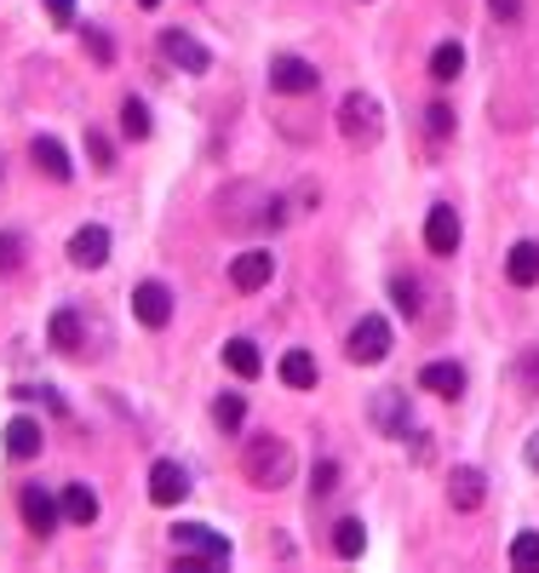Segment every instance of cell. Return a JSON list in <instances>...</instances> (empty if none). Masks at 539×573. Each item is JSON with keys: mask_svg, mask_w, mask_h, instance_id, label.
Segmentation results:
<instances>
[{"mask_svg": "<svg viewBox=\"0 0 539 573\" xmlns=\"http://www.w3.org/2000/svg\"><path fill=\"white\" fill-rule=\"evenodd\" d=\"M242 464H247L253 487H282V482L293 476V454H287V442H282V436H247Z\"/></svg>", "mask_w": 539, "mask_h": 573, "instance_id": "1", "label": "cell"}, {"mask_svg": "<svg viewBox=\"0 0 539 573\" xmlns=\"http://www.w3.org/2000/svg\"><path fill=\"white\" fill-rule=\"evenodd\" d=\"M345 356H350L356 367H378V361L390 356V321H385V316H362V321L350 327Z\"/></svg>", "mask_w": 539, "mask_h": 573, "instance_id": "2", "label": "cell"}, {"mask_svg": "<svg viewBox=\"0 0 539 573\" xmlns=\"http://www.w3.org/2000/svg\"><path fill=\"white\" fill-rule=\"evenodd\" d=\"M270 87L275 92H287V98H305V92H316V87H322V69H316L310 64V58H275V64H270Z\"/></svg>", "mask_w": 539, "mask_h": 573, "instance_id": "3", "label": "cell"}, {"mask_svg": "<svg viewBox=\"0 0 539 573\" xmlns=\"http://www.w3.org/2000/svg\"><path fill=\"white\" fill-rule=\"evenodd\" d=\"M338 132H345L350 143H373L378 138V104L368 92H350L345 104H338Z\"/></svg>", "mask_w": 539, "mask_h": 573, "instance_id": "4", "label": "cell"}, {"mask_svg": "<svg viewBox=\"0 0 539 573\" xmlns=\"http://www.w3.org/2000/svg\"><path fill=\"white\" fill-rule=\"evenodd\" d=\"M172 550H190V557H207V562H230V539L213 534L207 522H178L172 527Z\"/></svg>", "mask_w": 539, "mask_h": 573, "instance_id": "5", "label": "cell"}, {"mask_svg": "<svg viewBox=\"0 0 539 573\" xmlns=\"http://www.w3.org/2000/svg\"><path fill=\"white\" fill-rule=\"evenodd\" d=\"M162 52H167V64H178L184 75H207L213 69V52L190 29H162Z\"/></svg>", "mask_w": 539, "mask_h": 573, "instance_id": "6", "label": "cell"}, {"mask_svg": "<svg viewBox=\"0 0 539 573\" xmlns=\"http://www.w3.org/2000/svg\"><path fill=\"white\" fill-rule=\"evenodd\" d=\"M459 235H465V224H459V213L448 207V201H436L431 218H425V247L436 258H453L459 253Z\"/></svg>", "mask_w": 539, "mask_h": 573, "instance_id": "7", "label": "cell"}, {"mask_svg": "<svg viewBox=\"0 0 539 573\" xmlns=\"http://www.w3.org/2000/svg\"><path fill=\"white\" fill-rule=\"evenodd\" d=\"M17 510H24V527H29V534H41V539L52 534L57 522H64V510H57V499L47 494V487H35V482L24 487V494H17Z\"/></svg>", "mask_w": 539, "mask_h": 573, "instance_id": "8", "label": "cell"}, {"mask_svg": "<svg viewBox=\"0 0 539 573\" xmlns=\"http://www.w3.org/2000/svg\"><path fill=\"white\" fill-rule=\"evenodd\" d=\"M270 276H275V253L270 247H247V253H235V264H230V281L242 286V293L270 286Z\"/></svg>", "mask_w": 539, "mask_h": 573, "instance_id": "9", "label": "cell"}, {"mask_svg": "<svg viewBox=\"0 0 539 573\" xmlns=\"http://www.w3.org/2000/svg\"><path fill=\"white\" fill-rule=\"evenodd\" d=\"M483 499H488V476H483V470H471V464H459L448 476V505L453 510H483Z\"/></svg>", "mask_w": 539, "mask_h": 573, "instance_id": "10", "label": "cell"}, {"mask_svg": "<svg viewBox=\"0 0 539 573\" xmlns=\"http://www.w3.org/2000/svg\"><path fill=\"white\" fill-rule=\"evenodd\" d=\"M132 316L144 321V327H167V321H172V293H167L162 281H144V286L132 293Z\"/></svg>", "mask_w": 539, "mask_h": 573, "instance_id": "11", "label": "cell"}, {"mask_svg": "<svg viewBox=\"0 0 539 573\" xmlns=\"http://www.w3.org/2000/svg\"><path fill=\"white\" fill-rule=\"evenodd\" d=\"M104 258H110V230H104V224H87V230L69 235V264H81V270H98Z\"/></svg>", "mask_w": 539, "mask_h": 573, "instance_id": "12", "label": "cell"}, {"mask_svg": "<svg viewBox=\"0 0 539 573\" xmlns=\"http://www.w3.org/2000/svg\"><path fill=\"white\" fill-rule=\"evenodd\" d=\"M184 494H190V476H184V464H178V459H162L150 470V499L155 505H178Z\"/></svg>", "mask_w": 539, "mask_h": 573, "instance_id": "13", "label": "cell"}, {"mask_svg": "<svg viewBox=\"0 0 539 573\" xmlns=\"http://www.w3.org/2000/svg\"><path fill=\"white\" fill-rule=\"evenodd\" d=\"M373 424L385 430V436H408V391H378L373 396Z\"/></svg>", "mask_w": 539, "mask_h": 573, "instance_id": "14", "label": "cell"}, {"mask_svg": "<svg viewBox=\"0 0 539 573\" xmlns=\"http://www.w3.org/2000/svg\"><path fill=\"white\" fill-rule=\"evenodd\" d=\"M29 161H35L47 178H57V183L75 178V161H69V150H64L57 138H35V143H29Z\"/></svg>", "mask_w": 539, "mask_h": 573, "instance_id": "15", "label": "cell"}, {"mask_svg": "<svg viewBox=\"0 0 539 573\" xmlns=\"http://www.w3.org/2000/svg\"><path fill=\"white\" fill-rule=\"evenodd\" d=\"M41 442H47V430H41V419L17 413V419L7 424V454H12V459H35V454H41Z\"/></svg>", "mask_w": 539, "mask_h": 573, "instance_id": "16", "label": "cell"}, {"mask_svg": "<svg viewBox=\"0 0 539 573\" xmlns=\"http://www.w3.org/2000/svg\"><path fill=\"white\" fill-rule=\"evenodd\" d=\"M57 510H64V522H75V527H92L98 522V494L87 482H69L64 494H57Z\"/></svg>", "mask_w": 539, "mask_h": 573, "instance_id": "17", "label": "cell"}, {"mask_svg": "<svg viewBox=\"0 0 539 573\" xmlns=\"http://www.w3.org/2000/svg\"><path fill=\"white\" fill-rule=\"evenodd\" d=\"M419 391H431V396H459V391H465V367H459V361H431L425 373H419Z\"/></svg>", "mask_w": 539, "mask_h": 573, "instance_id": "18", "label": "cell"}, {"mask_svg": "<svg viewBox=\"0 0 539 573\" xmlns=\"http://www.w3.org/2000/svg\"><path fill=\"white\" fill-rule=\"evenodd\" d=\"M505 276H511V286H534L539 281V241H516L511 258H505Z\"/></svg>", "mask_w": 539, "mask_h": 573, "instance_id": "19", "label": "cell"}, {"mask_svg": "<svg viewBox=\"0 0 539 573\" xmlns=\"http://www.w3.org/2000/svg\"><path fill=\"white\" fill-rule=\"evenodd\" d=\"M224 361H230L235 379H258V373H265V356H258L253 339H230V344H224Z\"/></svg>", "mask_w": 539, "mask_h": 573, "instance_id": "20", "label": "cell"}, {"mask_svg": "<svg viewBox=\"0 0 539 573\" xmlns=\"http://www.w3.org/2000/svg\"><path fill=\"white\" fill-rule=\"evenodd\" d=\"M282 384H293V391H316V356L310 351H287L282 356Z\"/></svg>", "mask_w": 539, "mask_h": 573, "instance_id": "21", "label": "cell"}, {"mask_svg": "<svg viewBox=\"0 0 539 573\" xmlns=\"http://www.w3.org/2000/svg\"><path fill=\"white\" fill-rule=\"evenodd\" d=\"M47 339H52V351H75V344H81V316H75V310H57L52 316V327H47Z\"/></svg>", "mask_w": 539, "mask_h": 573, "instance_id": "22", "label": "cell"}, {"mask_svg": "<svg viewBox=\"0 0 539 573\" xmlns=\"http://www.w3.org/2000/svg\"><path fill=\"white\" fill-rule=\"evenodd\" d=\"M362 545H368V527L356 522V517H345V522L333 527V550H338L345 562H350V557H362Z\"/></svg>", "mask_w": 539, "mask_h": 573, "instance_id": "23", "label": "cell"}, {"mask_svg": "<svg viewBox=\"0 0 539 573\" xmlns=\"http://www.w3.org/2000/svg\"><path fill=\"white\" fill-rule=\"evenodd\" d=\"M459 69H465V52H459V40H442V47L431 52V75H436V80H459Z\"/></svg>", "mask_w": 539, "mask_h": 573, "instance_id": "24", "label": "cell"}, {"mask_svg": "<svg viewBox=\"0 0 539 573\" xmlns=\"http://www.w3.org/2000/svg\"><path fill=\"white\" fill-rule=\"evenodd\" d=\"M242 419H247V402L235 396V391H224V396L213 402V424L218 430H242Z\"/></svg>", "mask_w": 539, "mask_h": 573, "instance_id": "25", "label": "cell"}, {"mask_svg": "<svg viewBox=\"0 0 539 573\" xmlns=\"http://www.w3.org/2000/svg\"><path fill=\"white\" fill-rule=\"evenodd\" d=\"M121 132L127 138H150V110L138 98H121Z\"/></svg>", "mask_w": 539, "mask_h": 573, "instance_id": "26", "label": "cell"}, {"mask_svg": "<svg viewBox=\"0 0 539 573\" xmlns=\"http://www.w3.org/2000/svg\"><path fill=\"white\" fill-rule=\"evenodd\" d=\"M390 298H396V310H408V316L425 310V298H419V281H413V276H396V281H390Z\"/></svg>", "mask_w": 539, "mask_h": 573, "instance_id": "27", "label": "cell"}, {"mask_svg": "<svg viewBox=\"0 0 539 573\" xmlns=\"http://www.w3.org/2000/svg\"><path fill=\"white\" fill-rule=\"evenodd\" d=\"M511 568H539V534H516L511 539Z\"/></svg>", "mask_w": 539, "mask_h": 573, "instance_id": "28", "label": "cell"}, {"mask_svg": "<svg viewBox=\"0 0 539 573\" xmlns=\"http://www.w3.org/2000/svg\"><path fill=\"white\" fill-rule=\"evenodd\" d=\"M333 487H338V464L322 459V464H316V476H310V494H316V499H328Z\"/></svg>", "mask_w": 539, "mask_h": 573, "instance_id": "29", "label": "cell"}, {"mask_svg": "<svg viewBox=\"0 0 539 573\" xmlns=\"http://www.w3.org/2000/svg\"><path fill=\"white\" fill-rule=\"evenodd\" d=\"M17 264H24V241H17V235H0V276H12Z\"/></svg>", "mask_w": 539, "mask_h": 573, "instance_id": "30", "label": "cell"}, {"mask_svg": "<svg viewBox=\"0 0 539 573\" xmlns=\"http://www.w3.org/2000/svg\"><path fill=\"white\" fill-rule=\"evenodd\" d=\"M425 127H431V138H448L453 132V110L448 104H431L425 110Z\"/></svg>", "mask_w": 539, "mask_h": 573, "instance_id": "31", "label": "cell"}, {"mask_svg": "<svg viewBox=\"0 0 539 573\" xmlns=\"http://www.w3.org/2000/svg\"><path fill=\"white\" fill-rule=\"evenodd\" d=\"M87 155H92V161H98V167H104V173L115 167V150H110V138H104V132H87Z\"/></svg>", "mask_w": 539, "mask_h": 573, "instance_id": "32", "label": "cell"}, {"mask_svg": "<svg viewBox=\"0 0 539 573\" xmlns=\"http://www.w3.org/2000/svg\"><path fill=\"white\" fill-rule=\"evenodd\" d=\"M52 24H75V0H47Z\"/></svg>", "mask_w": 539, "mask_h": 573, "instance_id": "33", "label": "cell"}, {"mask_svg": "<svg viewBox=\"0 0 539 573\" xmlns=\"http://www.w3.org/2000/svg\"><path fill=\"white\" fill-rule=\"evenodd\" d=\"M488 7L505 17V24H516V17H523V0H488Z\"/></svg>", "mask_w": 539, "mask_h": 573, "instance_id": "34", "label": "cell"}, {"mask_svg": "<svg viewBox=\"0 0 539 573\" xmlns=\"http://www.w3.org/2000/svg\"><path fill=\"white\" fill-rule=\"evenodd\" d=\"M87 47H92V58H98V64H110V40H104V35H98V29L87 35Z\"/></svg>", "mask_w": 539, "mask_h": 573, "instance_id": "35", "label": "cell"}, {"mask_svg": "<svg viewBox=\"0 0 539 573\" xmlns=\"http://www.w3.org/2000/svg\"><path fill=\"white\" fill-rule=\"evenodd\" d=\"M523 454H528V464L539 470V430H534V436H528V447H523Z\"/></svg>", "mask_w": 539, "mask_h": 573, "instance_id": "36", "label": "cell"}, {"mask_svg": "<svg viewBox=\"0 0 539 573\" xmlns=\"http://www.w3.org/2000/svg\"><path fill=\"white\" fill-rule=\"evenodd\" d=\"M138 7H162V0H138Z\"/></svg>", "mask_w": 539, "mask_h": 573, "instance_id": "37", "label": "cell"}]
</instances>
